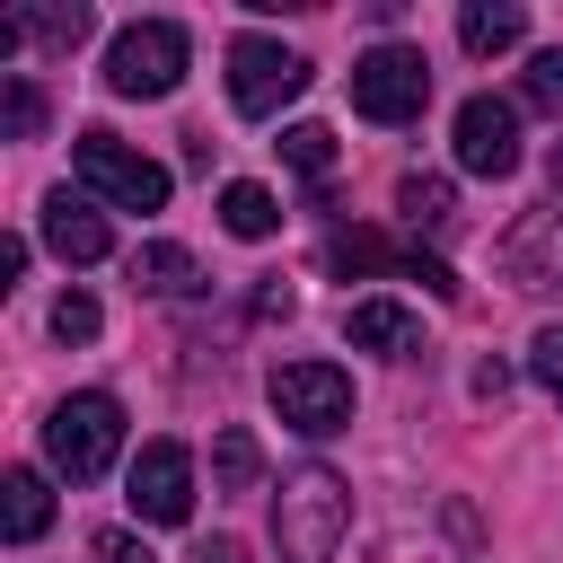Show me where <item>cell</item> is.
Listing matches in <instances>:
<instances>
[{
	"label": "cell",
	"mask_w": 563,
	"mask_h": 563,
	"mask_svg": "<svg viewBox=\"0 0 563 563\" xmlns=\"http://www.w3.org/2000/svg\"><path fill=\"white\" fill-rule=\"evenodd\" d=\"M18 273H26V238H0V290H9Z\"/></svg>",
	"instance_id": "obj_27"
},
{
	"label": "cell",
	"mask_w": 563,
	"mask_h": 563,
	"mask_svg": "<svg viewBox=\"0 0 563 563\" xmlns=\"http://www.w3.org/2000/svg\"><path fill=\"white\" fill-rule=\"evenodd\" d=\"M282 158H290L299 176H325V167H334V132H325V123H290V132H282Z\"/></svg>",
	"instance_id": "obj_20"
},
{
	"label": "cell",
	"mask_w": 563,
	"mask_h": 563,
	"mask_svg": "<svg viewBox=\"0 0 563 563\" xmlns=\"http://www.w3.org/2000/svg\"><path fill=\"white\" fill-rule=\"evenodd\" d=\"M528 369L545 378V396L563 405V325H537V343H528Z\"/></svg>",
	"instance_id": "obj_25"
},
{
	"label": "cell",
	"mask_w": 563,
	"mask_h": 563,
	"mask_svg": "<svg viewBox=\"0 0 563 563\" xmlns=\"http://www.w3.org/2000/svg\"><path fill=\"white\" fill-rule=\"evenodd\" d=\"M114 449H123V405H114L106 387H79V396L53 405V422H44V457H53V475L97 484V475L114 466Z\"/></svg>",
	"instance_id": "obj_2"
},
{
	"label": "cell",
	"mask_w": 563,
	"mask_h": 563,
	"mask_svg": "<svg viewBox=\"0 0 563 563\" xmlns=\"http://www.w3.org/2000/svg\"><path fill=\"white\" fill-rule=\"evenodd\" d=\"M44 246H53L62 264H97V255L114 246V229H106V211H97L88 194L53 185V194H44Z\"/></svg>",
	"instance_id": "obj_11"
},
{
	"label": "cell",
	"mask_w": 563,
	"mask_h": 563,
	"mask_svg": "<svg viewBox=\"0 0 563 563\" xmlns=\"http://www.w3.org/2000/svg\"><path fill=\"white\" fill-rule=\"evenodd\" d=\"M343 343L352 352H413L422 343V317L396 308V299H352L343 308Z\"/></svg>",
	"instance_id": "obj_12"
},
{
	"label": "cell",
	"mask_w": 563,
	"mask_h": 563,
	"mask_svg": "<svg viewBox=\"0 0 563 563\" xmlns=\"http://www.w3.org/2000/svg\"><path fill=\"white\" fill-rule=\"evenodd\" d=\"M299 88H308V62L290 44H273V35H238L229 44V106L238 114H282Z\"/></svg>",
	"instance_id": "obj_6"
},
{
	"label": "cell",
	"mask_w": 563,
	"mask_h": 563,
	"mask_svg": "<svg viewBox=\"0 0 563 563\" xmlns=\"http://www.w3.org/2000/svg\"><path fill=\"white\" fill-rule=\"evenodd\" d=\"M211 466H220V493H255V475H264V449H255V431H220Z\"/></svg>",
	"instance_id": "obj_19"
},
{
	"label": "cell",
	"mask_w": 563,
	"mask_h": 563,
	"mask_svg": "<svg viewBox=\"0 0 563 563\" xmlns=\"http://www.w3.org/2000/svg\"><path fill=\"white\" fill-rule=\"evenodd\" d=\"M422 106H431V62H422L413 44H378V53L352 62V114H369V123H413Z\"/></svg>",
	"instance_id": "obj_5"
},
{
	"label": "cell",
	"mask_w": 563,
	"mask_h": 563,
	"mask_svg": "<svg viewBox=\"0 0 563 563\" xmlns=\"http://www.w3.org/2000/svg\"><path fill=\"white\" fill-rule=\"evenodd\" d=\"M70 167H79V194L88 202H114V211H158L167 202V167L141 158V150H123L106 123H88L70 141Z\"/></svg>",
	"instance_id": "obj_3"
},
{
	"label": "cell",
	"mask_w": 563,
	"mask_h": 563,
	"mask_svg": "<svg viewBox=\"0 0 563 563\" xmlns=\"http://www.w3.org/2000/svg\"><path fill=\"white\" fill-rule=\"evenodd\" d=\"M273 537H282V563H334V545L352 537V493L325 466H299L273 501Z\"/></svg>",
	"instance_id": "obj_1"
},
{
	"label": "cell",
	"mask_w": 563,
	"mask_h": 563,
	"mask_svg": "<svg viewBox=\"0 0 563 563\" xmlns=\"http://www.w3.org/2000/svg\"><path fill=\"white\" fill-rule=\"evenodd\" d=\"M457 167L466 176H510L519 167V106L510 97H466L457 106Z\"/></svg>",
	"instance_id": "obj_10"
},
{
	"label": "cell",
	"mask_w": 563,
	"mask_h": 563,
	"mask_svg": "<svg viewBox=\"0 0 563 563\" xmlns=\"http://www.w3.org/2000/svg\"><path fill=\"white\" fill-rule=\"evenodd\" d=\"M202 563H246V554H238V537H211V545H202Z\"/></svg>",
	"instance_id": "obj_28"
},
{
	"label": "cell",
	"mask_w": 563,
	"mask_h": 563,
	"mask_svg": "<svg viewBox=\"0 0 563 563\" xmlns=\"http://www.w3.org/2000/svg\"><path fill=\"white\" fill-rule=\"evenodd\" d=\"M35 123H44V97H35L26 79H9V88H0V132H9V141H35Z\"/></svg>",
	"instance_id": "obj_23"
},
{
	"label": "cell",
	"mask_w": 563,
	"mask_h": 563,
	"mask_svg": "<svg viewBox=\"0 0 563 563\" xmlns=\"http://www.w3.org/2000/svg\"><path fill=\"white\" fill-rule=\"evenodd\" d=\"M501 264H510L519 282H563V211H537V220L501 246Z\"/></svg>",
	"instance_id": "obj_14"
},
{
	"label": "cell",
	"mask_w": 563,
	"mask_h": 563,
	"mask_svg": "<svg viewBox=\"0 0 563 563\" xmlns=\"http://www.w3.org/2000/svg\"><path fill=\"white\" fill-rule=\"evenodd\" d=\"M26 35H35V44H53V53H70V44L88 35V9H79V0H70V9H35V18H26Z\"/></svg>",
	"instance_id": "obj_22"
},
{
	"label": "cell",
	"mask_w": 563,
	"mask_h": 563,
	"mask_svg": "<svg viewBox=\"0 0 563 563\" xmlns=\"http://www.w3.org/2000/svg\"><path fill=\"white\" fill-rule=\"evenodd\" d=\"M519 97H528V106H545V114H563V44L528 62V79H519Z\"/></svg>",
	"instance_id": "obj_24"
},
{
	"label": "cell",
	"mask_w": 563,
	"mask_h": 563,
	"mask_svg": "<svg viewBox=\"0 0 563 563\" xmlns=\"http://www.w3.org/2000/svg\"><path fill=\"white\" fill-rule=\"evenodd\" d=\"M325 273H422V290L431 299H457V273L449 264H431V255H413V246H387L378 229H334L325 238Z\"/></svg>",
	"instance_id": "obj_9"
},
{
	"label": "cell",
	"mask_w": 563,
	"mask_h": 563,
	"mask_svg": "<svg viewBox=\"0 0 563 563\" xmlns=\"http://www.w3.org/2000/svg\"><path fill=\"white\" fill-rule=\"evenodd\" d=\"M88 563H158V554H150L132 528H97V537H88Z\"/></svg>",
	"instance_id": "obj_26"
},
{
	"label": "cell",
	"mask_w": 563,
	"mask_h": 563,
	"mask_svg": "<svg viewBox=\"0 0 563 563\" xmlns=\"http://www.w3.org/2000/svg\"><path fill=\"white\" fill-rule=\"evenodd\" d=\"M396 211H405L413 229H449V220H457V194H449V176H405V185H396Z\"/></svg>",
	"instance_id": "obj_17"
},
{
	"label": "cell",
	"mask_w": 563,
	"mask_h": 563,
	"mask_svg": "<svg viewBox=\"0 0 563 563\" xmlns=\"http://www.w3.org/2000/svg\"><path fill=\"white\" fill-rule=\"evenodd\" d=\"M528 35V9L519 0H475V9H457V44L466 53H510Z\"/></svg>",
	"instance_id": "obj_15"
},
{
	"label": "cell",
	"mask_w": 563,
	"mask_h": 563,
	"mask_svg": "<svg viewBox=\"0 0 563 563\" xmlns=\"http://www.w3.org/2000/svg\"><path fill=\"white\" fill-rule=\"evenodd\" d=\"M132 519H150V528H185L194 519V449L185 440H150L132 457Z\"/></svg>",
	"instance_id": "obj_8"
},
{
	"label": "cell",
	"mask_w": 563,
	"mask_h": 563,
	"mask_svg": "<svg viewBox=\"0 0 563 563\" xmlns=\"http://www.w3.org/2000/svg\"><path fill=\"white\" fill-rule=\"evenodd\" d=\"M97 325H106V308H97L88 290H62V299H53V334H62V343H97Z\"/></svg>",
	"instance_id": "obj_21"
},
{
	"label": "cell",
	"mask_w": 563,
	"mask_h": 563,
	"mask_svg": "<svg viewBox=\"0 0 563 563\" xmlns=\"http://www.w3.org/2000/svg\"><path fill=\"white\" fill-rule=\"evenodd\" d=\"M185 26L176 18H141V26H123L114 44H106V88L114 97H167L176 79H185Z\"/></svg>",
	"instance_id": "obj_4"
},
{
	"label": "cell",
	"mask_w": 563,
	"mask_h": 563,
	"mask_svg": "<svg viewBox=\"0 0 563 563\" xmlns=\"http://www.w3.org/2000/svg\"><path fill=\"white\" fill-rule=\"evenodd\" d=\"M273 413H282L290 431L325 440V431L352 422V378H343L334 361H282V369H273Z\"/></svg>",
	"instance_id": "obj_7"
},
{
	"label": "cell",
	"mask_w": 563,
	"mask_h": 563,
	"mask_svg": "<svg viewBox=\"0 0 563 563\" xmlns=\"http://www.w3.org/2000/svg\"><path fill=\"white\" fill-rule=\"evenodd\" d=\"M132 282L141 290H194V255L167 246V238H150V246H132Z\"/></svg>",
	"instance_id": "obj_18"
},
{
	"label": "cell",
	"mask_w": 563,
	"mask_h": 563,
	"mask_svg": "<svg viewBox=\"0 0 563 563\" xmlns=\"http://www.w3.org/2000/svg\"><path fill=\"white\" fill-rule=\"evenodd\" d=\"M220 229L255 246V238H273V229H282V202H273L264 185H246V176H238V185H220Z\"/></svg>",
	"instance_id": "obj_16"
},
{
	"label": "cell",
	"mask_w": 563,
	"mask_h": 563,
	"mask_svg": "<svg viewBox=\"0 0 563 563\" xmlns=\"http://www.w3.org/2000/svg\"><path fill=\"white\" fill-rule=\"evenodd\" d=\"M44 528H53V484H44L35 466H9V475H0V537H9V545H35Z\"/></svg>",
	"instance_id": "obj_13"
}]
</instances>
